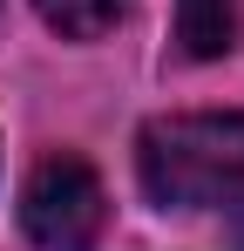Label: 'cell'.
Instances as JSON below:
<instances>
[{
  "instance_id": "obj_1",
  "label": "cell",
  "mask_w": 244,
  "mask_h": 251,
  "mask_svg": "<svg viewBox=\"0 0 244 251\" xmlns=\"http://www.w3.org/2000/svg\"><path fill=\"white\" fill-rule=\"evenodd\" d=\"M136 170L163 210H231L244 197V116H163L136 136Z\"/></svg>"
},
{
  "instance_id": "obj_2",
  "label": "cell",
  "mask_w": 244,
  "mask_h": 251,
  "mask_svg": "<svg viewBox=\"0 0 244 251\" xmlns=\"http://www.w3.org/2000/svg\"><path fill=\"white\" fill-rule=\"evenodd\" d=\"M21 224L41 251H95L102 224H109V197L102 176L81 156H48L21 190Z\"/></svg>"
},
{
  "instance_id": "obj_5",
  "label": "cell",
  "mask_w": 244,
  "mask_h": 251,
  "mask_svg": "<svg viewBox=\"0 0 244 251\" xmlns=\"http://www.w3.org/2000/svg\"><path fill=\"white\" fill-rule=\"evenodd\" d=\"M231 238H238V245H244V197H238V204H231Z\"/></svg>"
},
{
  "instance_id": "obj_3",
  "label": "cell",
  "mask_w": 244,
  "mask_h": 251,
  "mask_svg": "<svg viewBox=\"0 0 244 251\" xmlns=\"http://www.w3.org/2000/svg\"><path fill=\"white\" fill-rule=\"evenodd\" d=\"M176 41L190 61H217L238 41V0H176Z\"/></svg>"
},
{
  "instance_id": "obj_4",
  "label": "cell",
  "mask_w": 244,
  "mask_h": 251,
  "mask_svg": "<svg viewBox=\"0 0 244 251\" xmlns=\"http://www.w3.org/2000/svg\"><path fill=\"white\" fill-rule=\"evenodd\" d=\"M41 21L54 27V34H68V41H102L109 27H116L122 0H34Z\"/></svg>"
}]
</instances>
